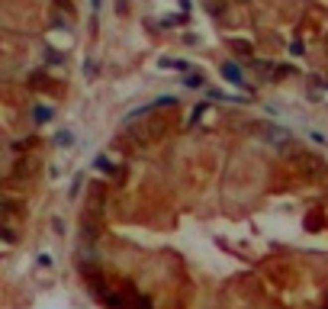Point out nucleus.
Masks as SVG:
<instances>
[{"mask_svg": "<svg viewBox=\"0 0 328 309\" xmlns=\"http://www.w3.org/2000/svg\"><path fill=\"white\" fill-rule=\"evenodd\" d=\"M161 68H174V71H187V61H177V58H161Z\"/></svg>", "mask_w": 328, "mask_h": 309, "instance_id": "obj_2", "label": "nucleus"}, {"mask_svg": "<svg viewBox=\"0 0 328 309\" xmlns=\"http://www.w3.org/2000/svg\"><path fill=\"white\" fill-rule=\"evenodd\" d=\"M222 74L232 81V84H242V81H245V78H242V71H238V68L232 65V61H225V65H222Z\"/></svg>", "mask_w": 328, "mask_h": 309, "instance_id": "obj_1", "label": "nucleus"}]
</instances>
